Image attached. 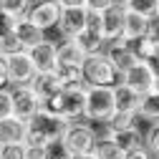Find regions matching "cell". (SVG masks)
Segmentation results:
<instances>
[{"mask_svg": "<svg viewBox=\"0 0 159 159\" xmlns=\"http://www.w3.org/2000/svg\"><path fill=\"white\" fill-rule=\"evenodd\" d=\"M71 121H66L63 116H58L48 109H41L30 121H28V136L25 144H43V147H53L61 144V139L66 134V126Z\"/></svg>", "mask_w": 159, "mask_h": 159, "instance_id": "6da1fadb", "label": "cell"}, {"mask_svg": "<svg viewBox=\"0 0 159 159\" xmlns=\"http://www.w3.org/2000/svg\"><path fill=\"white\" fill-rule=\"evenodd\" d=\"M86 89H89V84L61 89L56 96H51V98L43 101V109L63 116L66 121H78V119L86 116Z\"/></svg>", "mask_w": 159, "mask_h": 159, "instance_id": "7a4b0ae2", "label": "cell"}, {"mask_svg": "<svg viewBox=\"0 0 159 159\" xmlns=\"http://www.w3.org/2000/svg\"><path fill=\"white\" fill-rule=\"evenodd\" d=\"M114 114H116L114 86H89L86 89V116L84 119L96 121V124H109Z\"/></svg>", "mask_w": 159, "mask_h": 159, "instance_id": "3957f363", "label": "cell"}, {"mask_svg": "<svg viewBox=\"0 0 159 159\" xmlns=\"http://www.w3.org/2000/svg\"><path fill=\"white\" fill-rule=\"evenodd\" d=\"M84 78L89 86H116L121 81V73L116 71V66L109 61V56L101 53H91L84 61Z\"/></svg>", "mask_w": 159, "mask_h": 159, "instance_id": "277c9868", "label": "cell"}, {"mask_svg": "<svg viewBox=\"0 0 159 159\" xmlns=\"http://www.w3.org/2000/svg\"><path fill=\"white\" fill-rule=\"evenodd\" d=\"M96 142H98V134L89 124L71 121L66 126L63 139H61V149H63L66 157H71V154H89V152L96 149Z\"/></svg>", "mask_w": 159, "mask_h": 159, "instance_id": "5b68a950", "label": "cell"}, {"mask_svg": "<svg viewBox=\"0 0 159 159\" xmlns=\"http://www.w3.org/2000/svg\"><path fill=\"white\" fill-rule=\"evenodd\" d=\"M41 109H43V101H41V96L33 91L30 84L13 86V116L23 119V121H30Z\"/></svg>", "mask_w": 159, "mask_h": 159, "instance_id": "8992f818", "label": "cell"}, {"mask_svg": "<svg viewBox=\"0 0 159 159\" xmlns=\"http://www.w3.org/2000/svg\"><path fill=\"white\" fill-rule=\"evenodd\" d=\"M61 13H63V8H61L58 0H35L25 18L30 23H35L41 30H48V28H58Z\"/></svg>", "mask_w": 159, "mask_h": 159, "instance_id": "52a82bcc", "label": "cell"}, {"mask_svg": "<svg viewBox=\"0 0 159 159\" xmlns=\"http://www.w3.org/2000/svg\"><path fill=\"white\" fill-rule=\"evenodd\" d=\"M121 84H126L131 91H136L139 96H144L149 91H154V84H157V73L152 71L149 63H142L136 61L129 71L121 73Z\"/></svg>", "mask_w": 159, "mask_h": 159, "instance_id": "ba28073f", "label": "cell"}, {"mask_svg": "<svg viewBox=\"0 0 159 159\" xmlns=\"http://www.w3.org/2000/svg\"><path fill=\"white\" fill-rule=\"evenodd\" d=\"M89 20H91V10L89 5H78V8H63L61 13V23H58V30L66 41L76 38L81 30L89 28Z\"/></svg>", "mask_w": 159, "mask_h": 159, "instance_id": "9c48e42d", "label": "cell"}, {"mask_svg": "<svg viewBox=\"0 0 159 159\" xmlns=\"http://www.w3.org/2000/svg\"><path fill=\"white\" fill-rule=\"evenodd\" d=\"M101 15V28H104V35L106 41H119L124 38V20H126V5L124 3H111L109 8L98 10Z\"/></svg>", "mask_w": 159, "mask_h": 159, "instance_id": "30bf717a", "label": "cell"}, {"mask_svg": "<svg viewBox=\"0 0 159 159\" xmlns=\"http://www.w3.org/2000/svg\"><path fill=\"white\" fill-rule=\"evenodd\" d=\"M8 61H10V86H25V84L33 81V76L38 73L28 51H20V53H15V56H8Z\"/></svg>", "mask_w": 159, "mask_h": 159, "instance_id": "8fae6325", "label": "cell"}, {"mask_svg": "<svg viewBox=\"0 0 159 159\" xmlns=\"http://www.w3.org/2000/svg\"><path fill=\"white\" fill-rule=\"evenodd\" d=\"M30 58H33V63H35V71L38 73H43V71H56L58 68V46L53 41H41L38 46H33L30 51Z\"/></svg>", "mask_w": 159, "mask_h": 159, "instance_id": "7c38bea8", "label": "cell"}, {"mask_svg": "<svg viewBox=\"0 0 159 159\" xmlns=\"http://www.w3.org/2000/svg\"><path fill=\"white\" fill-rule=\"evenodd\" d=\"M104 53L109 56V61L116 66V71H119V73L129 71V68L136 63V56L131 53V48H129V41H126V38H119V41H109Z\"/></svg>", "mask_w": 159, "mask_h": 159, "instance_id": "4fadbf2b", "label": "cell"}, {"mask_svg": "<svg viewBox=\"0 0 159 159\" xmlns=\"http://www.w3.org/2000/svg\"><path fill=\"white\" fill-rule=\"evenodd\" d=\"M28 136V121L18 116L0 119V144H25Z\"/></svg>", "mask_w": 159, "mask_h": 159, "instance_id": "5bb4252c", "label": "cell"}, {"mask_svg": "<svg viewBox=\"0 0 159 159\" xmlns=\"http://www.w3.org/2000/svg\"><path fill=\"white\" fill-rule=\"evenodd\" d=\"M30 86H33V91L38 96H41V101H46V98L56 96L58 91L63 89V81H61V76H58V71H43V73L33 76Z\"/></svg>", "mask_w": 159, "mask_h": 159, "instance_id": "9a60e30c", "label": "cell"}, {"mask_svg": "<svg viewBox=\"0 0 159 159\" xmlns=\"http://www.w3.org/2000/svg\"><path fill=\"white\" fill-rule=\"evenodd\" d=\"M154 23L152 18L142 15V13H134L126 8V20H124V38L126 41H134V38H142V35H149L154 30Z\"/></svg>", "mask_w": 159, "mask_h": 159, "instance_id": "2e32d148", "label": "cell"}, {"mask_svg": "<svg viewBox=\"0 0 159 159\" xmlns=\"http://www.w3.org/2000/svg\"><path fill=\"white\" fill-rule=\"evenodd\" d=\"M114 98H116V111L121 114H139V101H142V96L136 91H131L126 84L119 81L114 86Z\"/></svg>", "mask_w": 159, "mask_h": 159, "instance_id": "e0dca14e", "label": "cell"}, {"mask_svg": "<svg viewBox=\"0 0 159 159\" xmlns=\"http://www.w3.org/2000/svg\"><path fill=\"white\" fill-rule=\"evenodd\" d=\"M106 136L114 139L124 152L126 149H134L139 144H144V134L139 131V126H129V129H111V126H106Z\"/></svg>", "mask_w": 159, "mask_h": 159, "instance_id": "ac0fdd59", "label": "cell"}, {"mask_svg": "<svg viewBox=\"0 0 159 159\" xmlns=\"http://www.w3.org/2000/svg\"><path fill=\"white\" fill-rule=\"evenodd\" d=\"M129 48H131V53L136 56V61H142V63H152L154 58L159 56V46H157V41H154L152 33L129 41Z\"/></svg>", "mask_w": 159, "mask_h": 159, "instance_id": "d6986e66", "label": "cell"}, {"mask_svg": "<svg viewBox=\"0 0 159 159\" xmlns=\"http://www.w3.org/2000/svg\"><path fill=\"white\" fill-rule=\"evenodd\" d=\"M46 30H41L35 23H30L28 18H20V20L15 23V35L20 38V43L25 46V51H30L33 46H38L41 41H46Z\"/></svg>", "mask_w": 159, "mask_h": 159, "instance_id": "ffe728a7", "label": "cell"}, {"mask_svg": "<svg viewBox=\"0 0 159 159\" xmlns=\"http://www.w3.org/2000/svg\"><path fill=\"white\" fill-rule=\"evenodd\" d=\"M86 53L76 41H63L58 46V66H84Z\"/></svg>", "mask_w": 159, "mask_h": 159, "instance_id": "44dd1931", "label": "cell"}, {"mask_svg": "<svg viewBox=\"0 0 159 159\" xmlns=\"http://www.w3.org/2000/svg\"><path fill=\"white\" fill-rule=\"evenodd\" d=\"M139 119L144 121H159V91H149L139 101Z\"/></svg>", "mask_w": 159, "mask_h": 159, "instance_id": "7402d4cb", "label": "cell"}, {"mask_svg": "<svg viewBox=\"0 0 159 159\" xmlns=\"http://www.w3.org/2000/svg\"><path fill=\"white\" fill-rule=\"evenodd\" d=\"M93 154H96V159H124V149L119 147L114 139H109L106 134H104V136H98Z\"/></svg>", "mask_w": 159, "mask_h": 159, "instance_id": "603a6c76", "label": "cell"}, {"mask_svg": "<svg viewBox=\"0 0 159 159\" xmlns=\"http://www.w3.org/2000/svg\"><path fill=\"white\" fill-rule=\"evenodd\" d=\"M58 76L63 81V89H71V86H84L86 78H84V66H58L56 68Z\"/></svg>", "mask_w": 159, "mask_h": 159, "instance_id": "cb8c5ba5", "label": "cell"}, {"mask_svg": "<svg viewBox=\"0 0 159 159\" xmlns=\"http://www.w3.org/2000/svg\"><path fill=\"white\" fill-rule=\"evenodd\" d=\"M124 5L134 13H142V15L152 18V20L159 18V0H126Z\"/></svg>", "mask_w": 159, "mask_h": 159, "instance_id": "d4e9b609", "label": "cell"}, {"mask_svg": "<svg viewBox=\"0 0 159 159\" xmlns=\"http://www.w3.org/2000/svg\"><path fill=\"white\" fill-rule=\"evenodd\" d=\"M30 5H33V0H0V10H5V13H10V15H15L18 20L28 15Z\"/></svg>", "mask_w": 159, "mask_h": 159, "instance_id": "484cf974", "label": "cell"}, {"mask_svg": "<svg viewBox=\"0 0 159 159\" xmlns=\"http://www.w3.org/2000/svg\"><path fill=\"white\" fill-rule=\"evenodd\" d=\"M20 51H25V46L20 43V38L15 35V30L10 35H5V38H0V53H3V56H15Z\"/></svg>", "mask_w": 159, "mask_h": 159, "instance_id": "4316f807", "label": "cell"}, {"mask_svg": "<svg viewBox=\"0 0 159 159\" xmlns=\"http://www.w3.org/2000/svg\"><path fill=\"white\" fill-rule=\"evenodd\" d=\"M136 121H139V114H121V111H116L106 126H111V129H129V126H136Z\"/></svg>", "mask_w": 159, "mask_h": 159, "instance_id": "83f0119b", "label": "cell"}, {"mask_svg": "<svg viewBox=\"0 0 159 159\" xmlns=\"http://www.w3.org/2000/svg\"><path fill=\"white\" fill-rule=\"evenodd\" d=\"M144 147L152 152V157H159V121H154L144 134Z\"/></svg>", "mask_w": 159, "mask_h": 159, "instance_id": "f1b7e54d", "label": "cell"}, {"mask_svg": "<svg viewBox=\"0 0 159 159\" xmlns=\"http://www.w3.org/2000/svg\"><path fill=\"white\" fill-rule=\"evenodd\" d=\"M53 147L43 144H25V159H53Z\"/></svg>", "mask_w": 159, "mask_h": 159, "instance_id": "f546056e", "label": "cell"}, {"mask_svg": "<svg viewBox=\"0 0 159 159\" xmlns=\"http://www.w3.org/2000/svg\"><path fill=\"white\" fill-rule=\"evenodd\" d=\"M0 159H25V144H0Z\"/></svg>", "mask_w": 159, "mask_h": 159, "instance_id": "4dcf8cb0", "label": "cell"}, {"mask_svg": "<svg viewBox=\"0 0 159 159\" xmlns=\"http://www.w3.org/2000/svg\"><path fill=\"white\" fill-rule=\"evenodd\" d=\"M13 116V89H0V119Z\"/></svg>", "mask_w": 159, "mask_h": 159, "instance_id": "1f68e13d", "label": "cell"}, {"mask_svg": "<svg viewBox=\"0 0 159 159\" xmlns=\"http://www.w3.org/2000/svg\"><path fill=\"white\" fill-rule=\"evenodd\" d=\"M15 23H18L15 15H10V13H5V10H0V38L10 35V33L15 30Z\"/></svg>", "mask_w": 159, "mask_h": 159, "instance_id": "d6a6232c", "label": "cell"}, {"mask_svg": "<svg viewBox=\"0 0 159 159\" xmlns=\"http://www.w3.org/2000/svg\"><path fill=\"white\" fill-rule=\"evenodd\" d=\"M10 86V61H8V56L0 53V89H5Z\"/></svg>", "mask_w": 159, "mask_h": 159, "instance_id": "836d02e7", "label": "cell"}, {"mask_svg": "<svg viewBox=\"0 0 159 159\" xmlns=\"http://www.w3.org/2000/svg\"><path fill=\"white\" fill-rule=\"evenodd\" d=\"M124 159H152V152L144 147V144H139L134 149H126L124 152Z\"/></svg>", "mask_w": 159, "mask_h": 159, "instance_id": "e575fe53", "label": "cell"}, {"mask_svg": "<svg viewBox=\"0 0 159 159\" xmlns=\"http://www.w3.org/2000/svg\"><path fill=\"white\" fill-rule=\"evenodd\" d=\"M111 3H116V0H86V5H89V10H104V8H109Z\"/></svg>", "mask_w": 159, "mask_h": 159, "instance_id": "d590c367", "label": "cell"}, {"mask_svg": "<svg viewBox=\"0 0 159 159\" xmlns=\"http://www.w3.org/2000/svg\"><path fill=\"white\" fill-rule=\"evenodd\" d=\"M61 8H78V5H86V0H58Z\"/></svg>", "mask_w": 159, "mask_h": 159, "instance_id": "8d00e7d4", "label": "cell"}, {"mask_svg": "<svg viewBox=\"0 0 159 159\" xmlns=\"http://www.w3.org/2000/svg\"><path fill=\"white\" fill-rule=\"evenodd\" d=\"M68 159H96V154L93 152H89V154H71Z\"/></svg>", "mask_w": 159, "mask_h": 159, "instance_id": "74e56055", "label": "cell"}, {"mask_svg": "<svg viewBox=\"0 0 159 159\" xmlns=\"http://www.w3.org/2000/svg\"><path fill=\"white\" fill-rule=\"evenodd\" d=\"M149 66H152V71H154V73H157V78H159V56L154 58V61H152Z\"/></svg>", "mask_w": 159, "mask_h": 159, "instance_id": "f35d334b", "label": "cell"}, {"mask_svg": "<svg viewBox=\"0 0 159 159\" xmlns=\"http://www.w3.org/2000/svg\"><path fill=\"white\" fill-rule=\"evenodd\" d=\"M152 35H154V41H157V46H159V20L154 23V30H152Z\"/></svg>", "mask_w": 159, "mask_h": 159, "instance_id": "ab89813d", "label": "cell"}, {"mask_svg": "<svg viewBox=\"0 0 159 159\" xmlns=\"http://www.w3.org/2000/svg\"><path fill=\"white\" fill-rule=\"evenodd\" d=\"M154 91H159V78H157V84H154Z\"/></svg>", "mask_w": 159, "mask_h": 159, "instance_id": "60d3db41", "label": "cell"}, {"mask_svg": "<svg viewBox=\"0 0 159 159\" xmlns=\"http://www.w3.org/2000/svg\"><path fill=\"white\" fill-rule=\"evenodd\" d=\"M53 159H68V157H53Z\"/></svg>", "mask_w": 159, "mask_h": 159, "instance_id": "b9f144b4", "label": "cell"}, {"mask_svg": "<svg viewBox=\"0 0 159 159\" xmlns=\"http://www.w3.org/2000/svg\"><path fill=\"white\" fill-rule=\"evenodd\" d=\"M119 3H126V0H119Z\"/></svg>", "mask_w": 159, "mask_h": 159, "instance_id": "7bdbcfd3", "label": "cell"}, {"mask_svg": "<svg viewBox=\"0 0 159 159\" xmlns=\"http://www.w3.org/2000/svg\"><path fill=\"white\" fill-rule=\"evenodd\" d=\"M152 159H159V157H152Z\"/></svg>", "mask_w": 159, "mask_h": 159, "instance_id": "ee69618b", "label": "cell"}, {"mask_svg": "<svg viewBox=\"0 0 159 159\" xmlns=\"http://www.w3.org/2000/svg\"><path fill=\"white\" fill-rule=\"evenodd\" d=\"M157 20H159V18H157Z\"/></svg>", "mask_w": 159, "mask_h": 159, "instance_id": "f6af8a7d", "label": "cell"}]
</instances>
